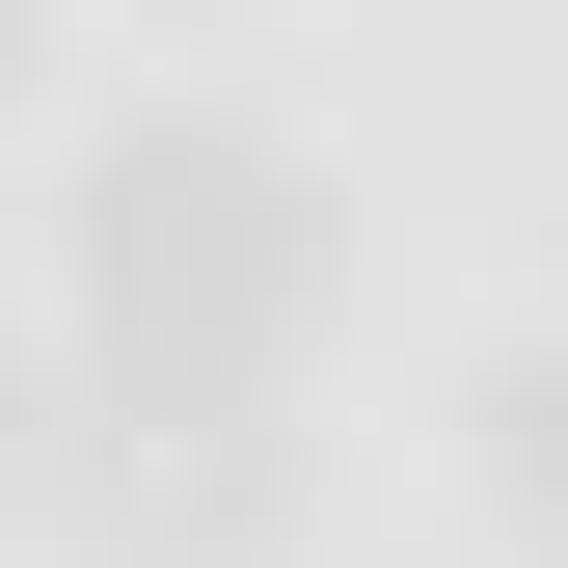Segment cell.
<instances>
[{
  "label": "cell",
  "instance_id": "obj_1",
  "mask_svg": "<svg viewBox=\"0 0 568 568\" xmlns=\"http://www.w3.org/2000/svg\"><path fill=\"white\" fill-rule=\"evenodd\" d=\"M82 298H109V379H271L298 298H325V190L271 135H109Z\"/></svg>",
  "mask_w": 568,
  "mask_h": 568
},
{
  "label": "cell",
  "instance_id": "obj_2",
  "mask_svg": "<svg viewBox=\"0 0 568 568\" xmlns=\"http://www.w3.org/2000/svg\"><path fill=\"white\" fill-rule=\"evenodd\" d=\"M0 487H28V352H0Z\"/></svg>",
  "mask_w": 568,
  "mask_h": 568
},
{
  "label": "cell",
  "instance_id": "obj_3",
  "mask_svg": "<svg viewBox=\"0 0 568 568\" xmlns=\"http://www.w3.org/2000/svg\"><path fill=\"white\" fill-rule=\"evenodd\" d=\"M0 82H28V0H0Z\"/></svg>",
  "mask_w": 568,
  "mask_h": 568
}]
</instances>
